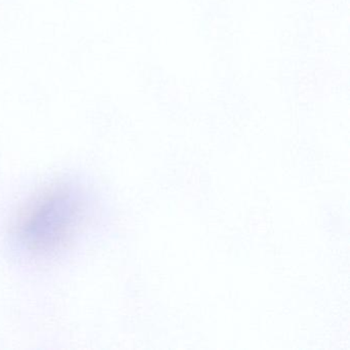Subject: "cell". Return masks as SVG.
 I'll return each instance as SVG.
<instances>
[{
	"label": "cell",
	"mask_w": 350,
	"mask_h": 350,
	"mask_svg": "<svg viewBox=\"0 0 350 350\" xmlns=\"http://www.w3.org/2000/svg\"><path fill=\"white\" fill-rule=\"evenodd\" d=\"M87 211V196L81 186L70 180L54 182L20 212L14 226L16 239L30 253L58 252L79 230Z\"/></svg>",
	"instance_id": "1"
}]
</instances>
